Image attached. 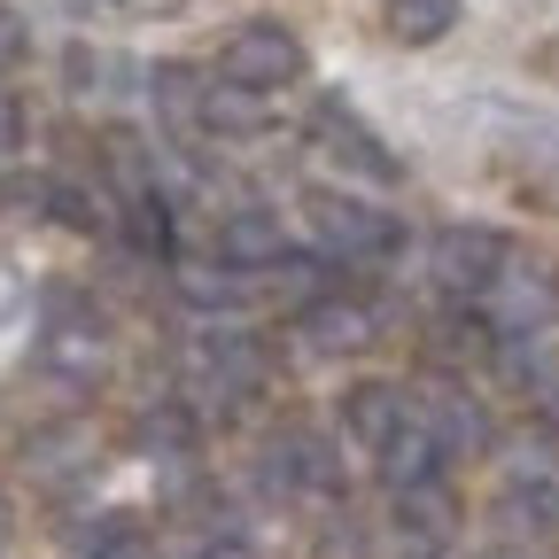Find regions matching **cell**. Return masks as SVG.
Returning <instances> with one entry per match:
<instances>
[{
	"instance_id": "30bf717a",
	"label": "cell",
	"mask_w": 559,
	"mask_h": 559,
	"mask_svg": "<svg viewBox=\"0 0 559 559\" xmlns=\"http://www.w3.org/2000/svg\"><path fill=\"white\" fill-rule=\"evenodd\" d=\"M466 0H381V32L396 47H436L451 24H459Z\"/></svg>"
},
{
	"instance_id": "ba28073f",
	"label": "cell",
	"mask_w": 559,
	"mask_h": 559,
	"mask_svg": "<svg viewBox=\"0 0 559 559\" xmlns=\"http://www.w3.org/2000/svg\"><path fill=\"white\" fill-rule=\"evenodd\" d=\"M443 459H451V451H443V436L428 428V419H404V428L381 443V481H389V489L436 481V474H443Z\"/></svg>"
},
{
	"instance_id": "7402d4cb",
	"label": "cell",
	"mask_w": 559,
	"mask_h": 559,
	"mask_svg": "<svg viewBox=\"0 0 559 559\" xmlns=\"http://www.w3.org/2000/svg\"><path fill=\"white\" fill-rule=\"evenodd\" d=\"M187 559H257V551H249L241 536H210V544H194Z\"/></svg>"
},
{
	"instance_id": "4fadbf2b",
	"label": "cell",
	"mask_w": 559,
	"mask_h": 559,
	"mask_svg": "<svg viewBox=\"0 0 559 559\" xmlns=\"http://www.w3.org/2000/svg\"><path fill=\"white\" fill-rule=\"evenodd\" d=\"M202 124L210 132H257L264 124V94L257 86H234V79L226 86H202Z\"/></svg>"
},
{
	"instance_id": "484cf974",
	"label": "cell",
	"mask_w": 559,
	"mask_h": 559,
	"mask_svg": "<svg viewBox=\"0 0 559 559\" xmlns=\"http://www.w3.org/2000/svg\"><path fill=\"white\" fill-rule=\"evenodd\" d=\"M419 559H443V551H419Z\"/></svg>"
},
{
	"instance_id": "5bb4252c",
	"label": "cell",
	"mask_w": 559,
	"mask_h": 559,
	"mask_svg": "<svg viewBox=\"0 0 559 559\" xmlns=\"http://www.w3.org/2000/svg\"><path fill=\"white\" fill-rule=\"evenodd\" d=\"M156 109H164V124H202V79L187 62H164L156 70Z\"/></svg>"
},
{
	"instance_id": "e0dca14e",
	"label": "cell",
	"mask_w": 559,
	"mask_h": 559,
	"mask_svg": "<svg viewBox=\"0 0 559 559\" xmlns=\"http://www.w3.org/2000/svg\"><path fill=\"white\" fill-rule=\"evenodd\" d=\"M428 428L443 436V451H474V443H481V412H474L466 396H443V404H436V419H428Z\"/></svg>"
},
{
	"instance_id": "8992f818",
	"label": "cell",
	"mask_w": 559,
	"mask_h": 559,
	"mask_svg": "<svg viewBox=\"0 0 559 559\" xmlns=\"http://www.w3.org/2000/svg\"><path fill=\"white\" fill-rule=\"evenodd\" d=\"M319 132H326V156H334V164L366 171V179H381V187H396V179H404V164H396V156L381 148V140H373L366 124H349V109H342V102H326Z\"/></svg>"
},
{
	"instance_id": "9c48e42d",
	"label": "cell",
	"mask_w": 559,
	"mask_h": 559,
	"mask_svg": "<svg viewBox=\"0 0 559 559\" xmlns=\"http://www.w3.org/2000/svg\"><path fill=\"white\" fill-rule=\"evenodd\" d=\"M404 419H412V412H404V389H389V381H358V389L342 396V428L358 436L366 451H381Z\"/></svg>"
},
{
	"instance_id": "7c38bea8",
	"label": "cell",
	"mask_w": 559,
	"mask_h": 559,
	"mask_svg": "<svg viewBox=\"0 0 559 559\" xmlns=\"http://www.w3.org/2000/svg\"><path fill=\"white\" fill-rule=\"evenodd\" d=\"M218 249H226V264H234V272L272 264V257H280V226H272V210H234V218L218 226Z\"/></svg>"
},
{
	"instance_id": "6da1fadb",
	"label": "cell",
	"mask_w": 559,
	"mask_h": 559,
	"mask_svg": "<svg viewBox=\"0 0 559 559\" xmlns=\"http://www.w3.org/2000/svg\"><path fill=\"white\" fill-rule=\"evenodd\" d=\"M218 79L257 86V94H280V86H296V79H304V39H296L288 24L257 16V24H241V32L226 39V55H218Z\"/></svg>"
},
{
	"instance_id": "52a82bcc",
	"label": "cell",
	"mask_w": 559,
	"mask_h": 559,
	"mask_svg": "<svg viewBox=\"0 0 559 559\" xmlns=\"http://www.w3.org/2000/svg\"><path fill=\"white\" fill-rule=\"evenodd\" d=\"M304 342L319 349V358H358V349L373 342V319L358 304H342V296H311L304 304Z\"/></svg>"
},
{
	"instance_id": "2e32d148",
	"label": "cell",
	"mask_w": 559,
	"mask_h": 559,
	"mask_svg": "<svg viewBox=\"0 0 559 559\" xmlns=\"http://www.w3.org/2000/svg\"><path fill=\"white\" fill-rule=\"evenodd\" d=\"M179 296L202 304V311H226V304H241V280H226L218 264H187L179 272Z\"/></svg>"
},
{
	"instance_id": "8fae6325",
	"label": "cell",
	"mask_w": 559,
	"mask_h": 559,
	"mask_svg": "<svg viewBox=\"0 0 559 559\" xmlns=\"http://www.w3.org/2000/svg\"><path fill=\"white\" fill-rule=\"evenodd\" d=\"M451 521H459V506H451L443 474H436V481H412V489H396V528H404V536H419V544H443V536H451Z\"/></svg>"
},
{
	"instance_id": "9a60e30c",
	"label": "cell",
	"mask_w": 559,
	"mask_h": 559,
	"mask_svg": "<svg viewBox=\"0 0 559 559\" xmlns=\"http://www.w3.org/2000/svg\"><path fill=\"white\" fill-rule=\"evenodd\" d=\"M86 451H94V436H86V428H55V436H39V443H32V466H39V474H86V466H94Z\"/></svg>"
},
{
	"instance_id": "7a4b0ae2",
	"label": "cell",
	"mask_w": 559,
	"mask_h": 559,
	"mask_svg": "<svg viewBox=\"0 0 559 559\" xmlns=\"http://www.w3.org/2000/svg\"><path fill=\"white\" fill-rule=\"evenodd\" d=\"M513 249H506V234H489V226H443L436 234V249H428V264H436V288L443 296H481L489 280H498V264H506Z\"/></svg>"
},
{
	"instance_id": "5b68a950",
	"label": "cell",
	"mask_w": 559,
	"mask_h": 559,
	"mask_svg": "<svg viewBox=\"0 0 559 559\" xmlns=\"http://www.w3.org/2000/svg\"><path fill=\"white\" fill-rule=\"evenodd\" d=\"M489 311H498V326L513 334V326H544V311H551V272H536V264H498V280H489Z\"/></svg>"
},
{
	"instance_id": "603a6c76",
	"label": "cell",
	"mask_w": 559,
	"mask_h": 559,
	"mask_svg": "<svg viewBox=\"0 0 559 559\" xmlns=\"http://www.w3.org/2000/svg\"><path fill=\"white\" fill-rule=\"evenodd\" d=\"M24 311V280H16V264H0V319H16Z\"/></svg>"
},
{
	"instance_id": "ac0fdd59",
	"label": "cell",
	"mask_w": 559,
	"mask_h": 559,
	"mask_svg": "<svg viewBox=\"0 0 559 559\" xmlns=\"http://www.w3.org/2000/svg\"><path fill=\"white\" fill-rule=\"evenodd\" d=\"M506 513L521 528H559V481H521L513 498H506Z\"/></svg>"
},
{
	"instance_id": "ffe728a7",
	"label": "cell",
	"mask_w": 559,
	"mask_h": 559,
	"mask_svg": "<svg viewBox=\"0 0 559 559\" xmlns=\"http://www.w3.org/2000/svg\"><path fill=\"white\" fill-rule=\"evenodd\" d=\"M24 47H32L24 16H16V9H0V70H16V62H24Z\"/></svg>"
},
{
	"instance_id": "277c9868",
	"label": "cell",
	"mask_w": 559,
	"mask_h": 559,
	"mask_svg": "<svg viewBox=\"0 0 559 559\" xmlns=\"http://www.w3.org/2000/svg\"><path fill=\"white\" fill-rule=\"evenodd\" d=\"M39 366H47L55 381L94 389V381L109 373V334H102V319H94V311H62V319L47 326V342H39Z\"/></svg>"
},
{
	"instance_id": "44dd1931",
	"label": "cell",
	"mask_w": 559,
	"mask_h": 559,
	"mask_svg": "<svg viewBox=\"0 0 559 559\" xmlns=\"http://www.w3.org/2000/svg\"><path fill=\"white\" fill-rule=\"evenodd\" d=\"M16 140H24V109H16V94H9V86H0V156H9Z\"/></svg>"
},
{
	"instance_id": "cb8c5ba5",
	"label": "cell",
	"mask_w": 559,
	"mask_h": 559,
	"mask_svg": "<svg viewBox=\"0 0 559 559\" xmlns=\"http://www.w3.org/2000/svg\"><path fill=\"white\" fill-rule=\"evenodd\" d=\"M544 62H551V70H559V39H551V47H544Z\"/></svg>"
},
{
	"instance_id": "3957f363",
	"label": "cell",
	"mask_w": 559,
	"mask_h": 559,
	"mask_svg": "<svg viewBox=\"0 0 559 559\" xmlns=\"http://www.w3.org/2000/svg\"><path fill=\"white\" fill-rule=\"evenodd\" d=\"M311 234L334 249V257H389L396 249V218L358 194H311Z\"/></svg>"
},
{
	"instance_id": "d6986e66",
	"label": "cell",
	"mask_w": 559,
	"mask_h": 559,
	"mask_svg": "<svg viewBox=\"0 0 559 559\" xmlns=\"http://www.w3.org/2000/svg\"><path fill=\"white\" fill-rule=\"evenodd\" d=\"M86 559H164V551H156L148 536H140V528H117V536H102Z\"/></svg>"
},
{
	"instance_id": "d4e9b609",
	"label": "cell",
	"mask_w": 559,
	"mask_h": 559,
	"mask_svg": "<svg viewBox=\"0 0 559 559\" xmlns=\"http://www.w3.org/2000/svg\"><path fill=\"white\" fill-rule=\"evenodd\" d=\"M498 559H528V551H498Z\"/></svg>"
}]
</instances>
